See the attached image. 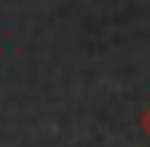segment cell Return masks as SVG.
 <instances>
[{
  "label": "cell",
  "instance_id": "1",
  "mask_svg": "<svg viewBox=\"0 0 150 147\" xmlns=\"http://www.w3.org/2000/svg\"><path fill=\"white\" fill-rule=\"evenodd\" d=\"M141 126H144V132H147V138H150V107H147V113H144V119H141Z\"/></svg>",
  "mask_w": 150,
  "mask_h": 147
}]
</instances>
